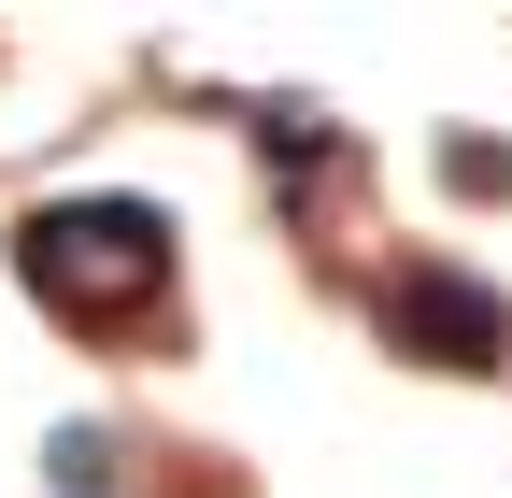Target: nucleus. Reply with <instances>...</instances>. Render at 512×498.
Returning a JSON list of instances; mask_svg holds the SVG:
<instances>
[{
	"label": "nucleus",
	"instance_id": "f257e3e1",
	"mask_svg": "<svg viewBox=\"0 0 512 498\" xmlns=\"http://www.w3.org/2000/svg\"><path fill=\"white\" fill-rule=\"evenodd\" d=\"M15 271L57 314H128V299H157V271H171V214L157 200H57V214L15 228Z\"/></svg>",
	"mask_w": 512,
	"mask_h": 498
},
{
	"label": "nucleus",
	"instance_id": "f03ea898",
	"mask_svg": "<svg viewBox=\"0 0 512 498\" xmlns=\"http://www.w3.org/2000/svg\"><path fill=\"white\" fill-rule=\"evenodd\" d=\"M370 314H384V342L427 356V370H498L512 356V299L484 271H441V257H399V271L370 285Z\"/></svg>",
	"mask_w": 512,
	"mask_h": 498
}]
</instances>
